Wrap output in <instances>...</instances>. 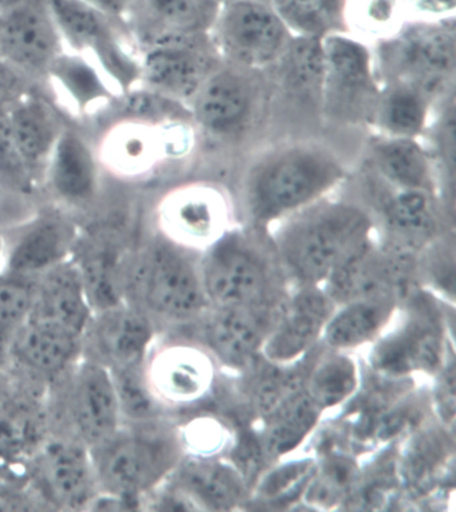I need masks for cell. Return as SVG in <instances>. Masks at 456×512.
Instances as JSON below:
<instances>
[{"instance_id": "18", "label": "cell", "mask_w": 456, "mask_h": 512, "mask_svg": "<svg viewBox=\"0 0 456 512\" xmlns=\"http://www.w3.org/2000/svg\"><path fill=\"white\" fill-rule=\"evenodd\" d=\"M34 478L45 499L71 510L89 508L99 492L89 448L74 439L46 444L35 462Z\"/></svg>"}, {"instance_id": "40", "label": "cell", "mask_w": 456, "mask_h": 512, "mask_svg": "<svg viewBox=\"0 0 456 512\" xmlns=\"http://www.w3.org/2000/svg\"><path fill=\"white\" fill-rule=\"evenodd\" d=\"M343 0H275L276 13L285 25L304 37L320 38L339 21Z\"/></svg>"}, {"instance_id": "47", "label": "cell", "mask_w": 456, "mask_h": 512, "mask_svg": "<svg viewBox=\"0 0 456 512\" xmlns=\"http://www.w3.org/2000/svg\"><path fill=\"white\" fill-rule=\"evenodd\" d=\"M95 7L130 30V18H132L134 0H83ZM132 31V30H130Z\"/></svg>"}, {"instance_id": "27", "label": "cell", "mask_w": 456, "mask_h": 512, "mask_svg": "<svg viewBox=\"0 0 456 512\" xmlns=\"http://www.w3.org/2000/svg\"><path fill=\"white\" fill-rule=\"evenodd\" d=\"M213 309L204 329L210 352L229 367H247L263 351L275 321L264 316V307Z\"/></svg>"}, {"instance_id": "20", "label": "cell", "mask_w": 456, "mask_h": 512, "mask_svg": "<svg viewBox=\"0 0 456 512\" xmlns=\"http://www.w3.org/2000/svg\"><path fill=\"white\" fill-rule=\"evenodd\" d=\"M5 113L19 156L42 186L46 162L69 119L39 86L7 105Z\"/></svg>"}, {"instance_id": "41", "label": "cell", "mask_w": 456, "mask_h": 512, "mask_svg": "<svg viewBox=\"0 0 456 512\" xmlns=\"http://www.w3.org/2000/svg\"><path fill=\"white\" fill-rule=\"evenodd\" d=\"M307 373L297 365H277L264 372L253 388V406L263 419L304 390Z\"/></svg>"}, {"instance_id": "23", "label": "cell", "mask_w": 456, "mask_h": 512, "mask_svg": "<svg viewBox=\"0 0 456 512\" xmlns=\"http://www.w3.org/2000/svg\"><path fill=\"white\" fill-rule=\"evenodd\" d=\"M61 109L74 118H86L109 109L121 93L101 67L85 55L65 50L45 78Z\"/></svg>"}, {"instance_id": "48", "label": "cell", "mask_w": 456, "mask_h": 512, "mask_svg": "<svg viewBox=\"0 0 456 512\" xmlns=\"http://www.w3.org/2000/svg\"><path fill=\"white\" fill-rule=\"evenodd\" d=\"M11 333L0 331V368L10 359Z\"/></svg>"}, {"instance_id": "4", "label": "cell", "mask_w": 456, "mask_h": 512, "mask_svg": "<svg viewBox=\"0 0 456 512\" xmlns=\"http://www.w3.org/2000/svg\"><path fill=\"white\" fill-rule=\"evenodd\" d=\"M343 169L335 157L313 148L295 146L265 158L248 182V204L260 220H275L315 204L335 186Z\"/></svg>"}, {"instance_id": "44", "label": "cell", "mask_w": 456, "mask_h": 512, "mask_svg": "<svg viewBox=\"0 0 456 512\" xmlns=\"http://www.w3.org/2000/svg\"><path fill=\"white\" fill-rule=\"evenodd\" d=\"M316 463L312 459L295 460L284 464L271 472L261 483L260 495L264 499L275 502H287L296 496V492H304L316 472Z\"/></svg>"}, {"instance_id": "15", "label": "cell", "mask_w": 456, "mask_h": 512, "mask_svg": "<svg viewBox=\"0 0 456 512\" xmlns=\"http://www.w3.org/2000/svg\"><path fill=\"white\" fill-rule=\"evenodd\" d=\"M77 222L61 212L39 214L6 241L2 271L37 279L74 256L81 240Z\"/></svg>"}, {"instance_id": "14", "label": "cell", "mask_w": 456, "mask_h": 512, "mask_svg": "<svg viewBox=\"0 0 456 512\" xmlns=\"http://www.w3.org/2000/svg\"><path fill=\"white\" fill-rule=\"evenodd\" d=\"M324 55L323 94L329 109L346 118H362L378 107L366 47L341 35L321 39Z\"/></svg>"}, {"instance_id": "19", "label": "cell", "mask_w": 456, "mask_h": 512, "mask_svg": "<svg viewBox=\"0 0 456 512\" xmlns=\"http://www.w3.org/2000/svg\"><path fill=\"white\" fill-rule=\"evenodd\" d=\"M168 130L161 123L117 118L95 142L103 172L121 180L145 176L172 150Z\"/></svg>"}, {"instance_id": "30", "label": "cell", "mask_w": 456, "mask_h": 512, "mask_svg": "<svg viewBox=\"0 0 456 512\" xmlns=\"http://www.w3.org/2000/svg\"><path fill=\"white\" fill-rule=\"evenodd\" d=\"M174 486L184 491L201 510H232L244 502L247 482L239 468L221 460H180L172 472Z\"/></svg>"}, {"instance_id": "49", "label": "cell", "mask_w": 456, "mask_h": 512, "mask_svg": "<svg viewBox=\"0 0 456 512\" xmlns=\"http://www.w3.org/2000/svg\"><path fill=\"white\" fill-rule=\"evenodd\" d=\"M21 2H22V0H0V13H3V11L9 10L10 7L18 5V3H21Z\"/></svg>"}, {"instance_id": "46", "label": "cell", "mask_w": 456, "mask_h": 512, "mask_svg": "<svg viewBox=\"0 0 456 512\" xmlns=\"http://www.w3.org/2000/svg\"><path fill=\"white\" fill-rule=\"evenodd\" d=\"M435 404L440 419L447 426H454L455 420V365L454 361L444 365L435 387Z\"/></svg>"}, {"instance_id": "10", "label": "cell", "mask_w": 456, "mask_h": 512, "mask_svg": "<svg viewBox=\"0 0 456 512\" xmlns=\"http://www.w3.org/2000/svg\"><path fill=\"white\" fill-rule=\"evenodd\" d=\"M414 254L367 242L328 277L325 292L335 304L371 299L398 300L410 287Z\"/></svg>"}, {"instance_id": "12", "label": "cell", "mask_w": 456, "mask_h": 512, "mask_svg": "<svg viewBox=\"0 0 456 512\" xmlns=\"http://www.w3.org/2000/svg\"><path fill=\"white\" fill-rule=\"evenodd\" d=\"M102 174L95 142L67 123L43 170V188L63 209L87 208L101 193Z\"/></svg>"}, {"instance_id": "11", "label": "cell", "mask_w": 456, "mask_h": 512, "mask_svg": "<svg viewBox=\"0 0 456 512\" xmlns=\"http://www.w3.org/2000/svg\"><path fill=\"white\" fill-rule=\"evenodd\" d=\"M65 50L43 0H22L0 13V58L39 85Z\"/></svg>"}, {"instance_id": "28", "label": "cell", "mask_w": 456, "mask_h": 512, "mask_svg": "<svg viewBox=\"0 0 456 512\" xmlns=\"http://www.w3.org/2000/svg\"><path fill=\"white\" fill-rule=\"evenodd\" d=\"M161 233L184 246L212 245L222 236L224 206L216 193L205 188H185L172 192L161 205Z\"/></svg>"}, {"instance_id": "32", "label": "cell", "mask_w": 456, "mask_h": 512, "mask_svg": "<svg viewBox=\"0 0 456 512\" xmlns=\"http://www.w3.org/2000/svg\"><path fill=\"white\" fill-rule=\"evenodd\" d=\"M392 249L414 254L434 238L438 210L430 190L399 189L384 208Z\"/></svg>"}, {"instance_id": "33", "label": "cell", "mask_w": 456, "mask_h": 512, "mask_svg": "<svg viewBox=\"0 0 456 512\" xmlns=\"http://www.w3.org/2000/svg\"><path fill=\"white\" fill-rule=\"evenodd\" d=\"M396 300L371 299L341 304L325 324L324 343L332 351L358 348L378 336L394 313Z\"/></svg>"}, {"instance_id": "9", "label": "cell", "mask_w": 456, "mask_h": 512, "mask_svg": "<svg viewBox=\"0 0 456 512\" xmlns=\"http://www.w3.org/2000/svg\"><path fill=\"white\" fill-rule=\"evenodd\" d=\"M66 419L74 440L87 448L116 434L124 419L113 375L105 365L81 357L70 369Z\"/></svg>"}, {"instance_id": "39", "label": "cell", "mask_w": 456, "mask_h": 512, "mask_svg": "<svg viewBox=\"0 0 456 512\" xmlns=\"http://www.w3.org/2000/svg\"><path fill=\"white\" fill-rule=\"evenodd\" d=\"M124 423H146L156 420L158 400L154 398L145 375V364L110 369Z\"/></svg>"}, {"instance_id": "17", "label": "cell", "mask_w": 456, "mask_h": 512, "mask_svg": "<svg viewBox=\"0 0 456 512\" xmlns=\"http://www.w3.org/2000/svg\"><path fill=\"white\" fill-rule=\"evenodd\" d=\"M335 305L317 285H304L280 309L261 351L265 359L271 364L288 365L307 355L323 335Z\"/></svg>"}, {"instance_id": "5", "label": "cell", "mask_w": 456, "mask_h": 512, "mask_svg": "<svg viewBox=\"0 0 456 512\" xmlns=\"http://www.w3.org/2000/svg\"><path fill=\"white\" fill-rule=\"evenodd\" d=\"M66 50L97 63L121 95L140 83L138 49L128 27L83 0H43Z\"/></svg>"}, {"instance_id": "2", "label": "cell", "mask_w": 456, "mask_h": 512, "mask_svg": "<svg viewBox=\"0 0 456 512\" xmlns=\"http://www.w3.org/2000/svg\"><path fill=\"white\" fill-rule=\"evenodd\" d=\"M89 451L98 491L132 500L140 507L181 460L176 436L156 420L122 423L116 434Z\"/></svg>"}, {"instance_id": "8", "label": "cell", "mask_w": 456, "mask_h": 512, "mask_svg": "<svg viewBox=\"0 0 456 512\" xmlns=\"http://www.w3.org/2000/svg\"><path fill=\"white\" fill-rule=\"evenodd\" d=\"M217 39L225 55L251 70L279 61L292 41L276 10L259 0H235L226 7L218 19Z\"/></svg>"}, {"instance_id": "50", "label": "cell", "mask_w": 456, "mask_h": 512, "mask_svg": "<svg viewBox=\"0 0 456 512\" xmlns=\"http://www.w3.org/2000/svg\"><path fill=\"white\" fill-rule=\"evenodd\" d=\"M5 250H6V240H5V238H3L2 234H0V271H2L3 259H5Z\"/></svg>"}, {"instance_id": "25", "label": "cell", "mask_w": 456, "mask_h": 512, "mask_svg": "<svg viewBox=\"0 0 456 512\" xmlns=\"http://www.w3.org/2000/svg\"><path fill=\"white\" fill-rule=\"evenodd\" d=\"M443 341L438 321L426 313L410 319L399 331L384 337L374 349L375 371L387 376L436 371L442 363Z\"/></svg>"}, {"instance_id": "37", "label": "cell", "mask_w": 456, "mask_h": 512, "mask_svg": "<svg viewBox=\"0 0 456 512\" xmlns=\"http://www.w3.org/2000/svg\"><path fill=\"white\" fill-rule=\"evenodd\" d=\"M426 95L414 87L395 83L378 103L380 122L392 137L414 138L427 117Z\"/></svg>"}, {"instance_id": "22", "label": "cell", "mask_w": 456, "mask_h": 512, "mask_svg": "<svg viewBox=\"0 0 456 512\" xmlns=\"http://www.w3.org/2000/svg\"><path fill=\"white\" fill-rule=\"evenodd\" d=\"M94 311L73 257L35 279L31 323L83 336Z\"/></svg>"}, {"instance_id": "7", "label": "cell", "mask_w": 456, "mask_h": 512, "mask_svg": "<svg viewBox=\"0 0 456 512\" xmlns=\"http://www.w3.org/2000/svg\"><path fill=\"white\" fill-rule=\"evenodd\" d=\"M138 62V86L177 102L192 99L217 71L216 55L194 35L145 43L138 50Z\"/></svg>"}, {"instance_id": "3", "label": "cell", "mask_w": 456, "mask_h": 512, "mask_svg": "<svg viewBox=\"0 0 456 512\" xmlns=\"http://www.w3.org/2000/svg\"><path fill=\"white\" fill-rule=\"evenodd\" d=\"M126 301L152 319L172 321L193 319L208 305L200 268L184 246L162 233L133 253Z\"/></svg>"}, {"instance_id": "36", "label": "cell", "mask_w": 456, "mask_h": 512, "mask_svg": "<svg viewBox=\"0 0 456 512\" xmlns=\"http://www.w3.org/2000/svg\"><path fill=\"white\" fill-rule=\"evenodd\" d=\"M358 384V367L354 361L340 353H332L309 369L304 388L323 411L350 398Z\"/></svg>"}, {"instance_id": "24", "label": "cell", "mask_w": 456, "mask_h": 512, "mask_svg": "<svg viewBox=\"0 0 456 512\" xmlns=\"http://www.w3.org/2000/svg\"><path fill=\"white\" fill-rule=\"evenodd\" d=\"M240 70L214 71L193 99V117L213 134H233L251 121L257 102L255 82Z\"/></svg>"}, {"instance_id": "34", "label": "cell", "mask_w": 456, "mask_h": 512, "mask_svg": "<svg viewBox=\"0 0 456 512\" xmlns=\"http://www.w3.org/2000/svg\"><path fill=\"white\" fill-rule=\"evenodd\" d=\"M321 410L305 388L265 419L263 450L280 458L296 450L319 422Z\"/></svg>"}, {"instance_id": "35", "label": "cell", "mask_w": 456, "mask_h": 512, "mask_svg": "<svg viewBox=\"0 0 456 512\" xmlns=\"http://www.w3.org/2000/svg\"><path fill=\"white\" fill-rule=\"evenodd\" d=\"M380 173L398 189L432 188L430 161L414 138L392 137L375 148Z\"/></svg>"}, {"instance_id": "1", "label": "cell", "mask_w": 456, "mask_h": 512, "mask_svg": "<svg viewBox=\"0 0 456 512\" xmlns=\"http://www.w3.org/2000/svg\"><path fill=\"white\" fill-rule=\"evenodd\" d=\"M304 209L285 226L277 252L293 279L317 285L370 242L371 218L358 206L343 202Z\"/></svg>"}, {"instance_id": "42", "label": "cell", "mask_w": 456, "mask_h": 512, "mask_svg": "<svg viewBox=\"0 0 456 512\" xmlns=\"http://www.w3.org/2000/svg\"><path fill=\"white\" fill-rule=\"evenodd\" d=\"M358 467L344 456H333L324 466L316 468L315 475L305 488L309 504L331 506L347 498L358 486Z\"/></svg>"}, {"instance_id": "45", "label": "cell", "mask_w": 456, "mask_h": 512, "mask_svg": "<svg viewBox=\"0 0 456 512\" xmlns=\"http://www.w3.org/2000/svg\"><path fill=\"white\" fill-rule=\"evenodd\" d=\"M38 86L42 85L0 58V107L10 105L15 99Z\"/></svg>"}, {"instance_id": "21", "label": "cell", "mask_w": 456, "mask_h": 512, "mask_svg": "<svg viewBox=\"0 0 456 512\" xmlns=\"http://www.w3.org/2000/svg\"><path fill=\"white\" fill-rule=\"evenodd\" d=\"M132 257L113 234L81 236L73 260L94 313L126 303Z\"/></svg>"}, {"instance_id": "13", "label": "cell", "mask_w": 456, "mask_h": 512, "mask_svg": "<svg viewBox=\"0 0 456 512\" xmlns=\"http://www.w3.org/2000/svg\"><path fill=\"white\" fill-rule=\"evenodd\" d=\"M153 340L152 317L126 301L94 313L82 336V357L109 369L134 367L146 363Z\"/></svg>"}, {"instance_id": "26", "label": "cell", "mask_w": 456, "mask_h": 512, "mask_svg": "<svg viewBox=\"0 0 456 512\" xmlns=\"http://www.w3.org/2000/svg\"><path fill=\"white\" fill-rule=\"evenodd\" d=\"M145 375L158 403H190L208 392L213 367L204 352L174 345L146 360Z\"/></svg>"}, {"instance_id": "38", "label": "cell", "mask_w": 456, "mask_h": 512, "mask_svg": "<svg viewBox=\"0 0 456 512\" xmlns=\"http://www.w3.org/2000/svg\"><path fill=\"white\" fill-rule=\"evenodd\" d=\"M447 442L434 432H424L418 436L404 456L400 478L411 490L424 492L440 474L444 460H447Z\"/></svg>"}, {"instance_id": "29", "label": "cell", "mask_w": 456, "mask_h": 512, "mask_svg": "<svg viewBox=\"0 0 456 512\" xmlns=\"http://www.w3.org/2000/svg\"><path fill=\"white\" fill-rule=\"evenodd\" d=\"M216 15V0H134L130 30L141 46L201 33Z\"/></svg>"}, {"instance_id": "31", "label": "cell", "mask_w": 456, "mask_h": 512, "mask_svg": "<svg viewBox=\"0 0 456 512\" xmlns=\"http://www.w3.org/2000/svg\"><path fill=\"white\" fill-rule=\"evenodd\" d=\"M82 357V339L26 321L11 336L10 359L34 375L69 372Z\"/></svg>"}, {"instance_id": "43", "label": "cell", "mask_w": 456, "mask_h": 512, "mask_svg": "<svg viewBox=\"0 0 456 512\" xmlns=\"http://www.w3.org/2000/svg\"><path fill=\"white\" fill-rule=\"evenodd\" d=\"M35 279L0 271V331L13 333L29 319Z\"/></svg>"}, {"instance_id": "6", "label": "cell", "mask_w": 456, "mask_h": 512, "mask_svg": "<svg viewBox=\"0 0 456 512\" xmlns=\"http://www.w3.org/2000/svg\"><path fill=\"white\" fill-rule=\"evenodd\" d=\"M206 301L213 308L264 307L273 276L267 254L244 234L222 236L200 267Z\"/></svg>"}, {"instance_id": "16", "label": "cell", "mask_w": 456, "mask_h": 512, "mask_svg": "<svg viewBox=\"0 0 456 512\" xmlns=\"http://www.w3.org/2000/svg\"><path fill=\"white\" fill-rule=\"evenodd\" d=\"M455 38L451 31L423 27L404 35L387 55L396 83L414 87L430 99L446 87L455 70Z\"/></svg>"}]
</instances>
